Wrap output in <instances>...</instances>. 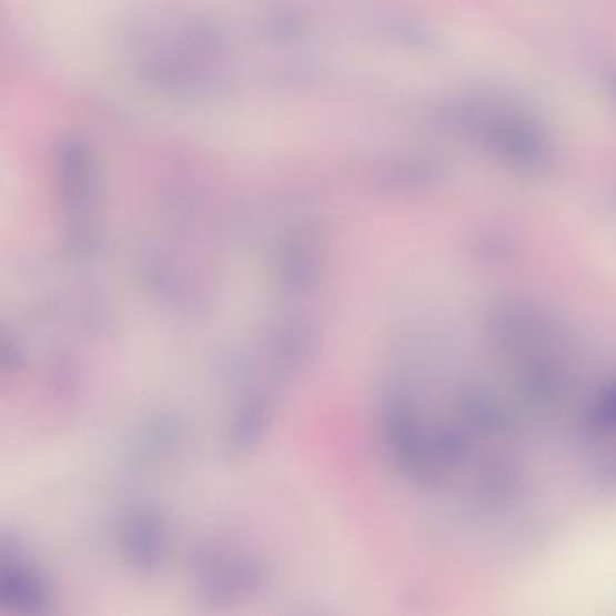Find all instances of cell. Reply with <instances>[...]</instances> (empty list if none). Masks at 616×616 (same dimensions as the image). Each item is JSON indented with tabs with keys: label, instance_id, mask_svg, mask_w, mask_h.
Returning <instances> with one entry per match:
<instances>
[{
	"label": "cell",
	"instance_id": "cell-1",
	"mask_svg": "<svg viewBox=\"0 0 616 616\" xmlns=\"http://www.w3.org/2000/svg\"><path fill=\"white\" fill-rule=\"evenodd\" d=\"M515 612L616 616V508L564 535L515 587Z\"/></svg>",
	"mask_w": 616,
	"mask_h": 616
}]
</instances>
